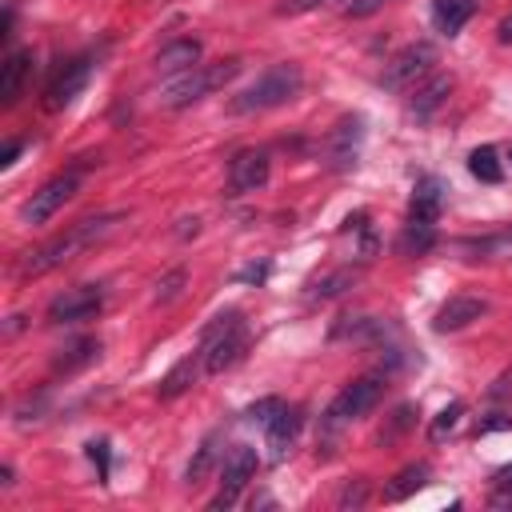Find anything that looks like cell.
Masks as SVG:
<instances>
[{"instance_id": "6da1fadb", "label": "cell", "mask_w": 512, "mask_h": 512, "mask_svg": "<svg viewBox=\"0 0 512 512\" xmlns=\"http://www.w3.org/2000/svg\"><path fill=\"white\" fill-rule=\"evenodd\" d=\"M120 220H124L120 212H100V216H84V220H76L72 228L56 232V236H52V240H44L40 248L24 252V260H20V276H24V280L48 276L52 268L68 264L72 256H80L84 248H92V244H100L108 232H116V224H120Z\"/></svg>"}, {"instance_id": "7a4b0ae2", "label": "cell", "mask_w": 512, "mask_h": 512, "mask_svg": "<svg viewBox=\"0 0 512 512\" xmlns=\"http://www.w3.org/2000/svg\"><path fill=\"white\" fill-rule=\"evenodd\" d=\"M300 88H304V68H300V64H292V60H284V64L264 68V72H260L244 92H236L228 108H232L236 116L268 112V108H280V104L296 100V96H300Z\"/></svg>"}, {"instance_id": "3957f363", "label": "cell", "mask_w": 512, "mask_h": 512, "mask_svg": "<svg viewBox=\"0 0 512 512\" xmlns=\"http://www.w3.org/2000/svg\"><path fill=\"white\" fill-rule=\"evenodd\" d=\"M384 388H388V376H384V372H364V376L348 380V384L332 396V404L324 408V416H320V432H324V436H336L344 424L368 416V412L380 404Z\"/></svg>"}, {"instance_id": "277c9868", "label": "cell", "mask_w": 512, "mask_h": 512, "mask_svg": "<svg viewBox=\"0 0 512 512\" xmlns=\"http://www.w3.org/2000/svg\"><path fill=\"white\" fill-rule=\"evenodd\" d=\"M240 68H244L240 56H228V60H220V64H196L192 72L168 80V88H164V108H188V104H196V100L220 92L224 84H232V80L240 76Z\"/></svg>"}, {"instance_id": "5b68a950", "label": "cell", "mask_w": 512, "mask_h": 512, "mask_svg": "<svg viewBox=\"0 0 512 512\" xmlns=\"http://www.w3.org/2000/svg\"><path fill=\"white\" fill-rule=\"evenodd\" d=\"M200 348H204V372H208V376L232 368V364L244 356V348H248V324H244V312H236V308L220 312V316L204 328Z\"/></svg>"}, {"instance_id": "8992f818", "label": "cell", "mask_w": 512, "mask_h": 512, "mask_svg": "<svg viewBox=\"0 0 512 512\" xmlns=\"http://www.w3.org/2000/svg\"><path fill=\"white\" fill-rule=\"evenodd\" d=\"M432 64H436V48L428 44V40H416V44H408V48H400L388 64H384V72H380V84L388 88V92H404V88H416L424 76H432Z\"/></svg>"}, {"instance_id": "52a82bcc", "label": "cell", "mask_w": 512, "mask_h": 512, "mask_svg": "<svg viewBox=\"0 0 512 512\" xmlns=\"http://www.w3.org/2000/svg\"><path fill=\"white\" fill-rule=\"evenodd\" d=\"M256 468H260L256 448H252V444H232L228 456H224V464H220V492L208 500V508H212V512H216V508H232V504L240 500L244 484L256 476Z\"/></svg>"}, {"instance_id": "ba28073f", "label": "cell", "mask_w": 512, "mask_h": 512, "mask_svg": "<svg viewBox=\"0 0 512 512\" xmlns=\"http://www.w3.org/2000/svg\"><path fill=\"white\" fill-rule=\"evenodd\" d=\"M76 188H80V168L56 172L52 180H44V184L28 196V204H24V220H28V224H44V220H52V216L76 196Z\"/></svg>"}, {"instance_id": "9c48e42d", "label": "cell", "mask_w": 512, "mask_h": 512, "mask_svg": "<svg viewBox=\"0 0 512 512\" xmlns=\"http://www.w3.org/2000/svg\"><path fill=\"white\" fill-rule=\"evenodd\" d=\"M104 284H76V288H64L60 296H52L48 304V324H76V320H88L104 308Z\"/></svg>"}, {"instance_id": "30bf717a", "label": "cell", "mask_w": 512, "mask_h": 512, "mask_svg": "<svg viewBox=\"0 0 512 512\" xmlns=\"http://www.w3.org/2000/svg\"><path fill=\"white\" fill-rule=\"evenodd\" d=\"M268 172H272V156L264 148H244L228 160V188L232 192H256L268 184Z\"/></svg>"}, {"instance_id": "8fae6325", "label": "cell", "mask_w": 512, "mask_h": 512, "mask_svg": "<svg viewBox=\"0 0 512 512\" xmlns=\"http://www.w3.org/2000/svg\"><path fill=\"white\" fill-rule=\"evenodd\" d=\"M88 76H92V56H72L68 64H60V72L52 76V84H48V108H64V104H72L80 92H84V84H88Z\"/></svg>"}, {"instance_id": "7c38bea8", "label": "cell", "mask_w": 512, "mask_h": 512, "mask_svg": "<svg viewBox=\"0 0 512 512\" xmlns=\"http://www.w3.org/2000/svg\"><path fill=\"white\" fill-rule=\"evenodd\" d=\"M360 140H364V120L360 116H344L332 136H328V168L332 172H348L360 156Z\"/></svg>"}, {"instance_id": "4fadbf2b", "label": "cell", "mask_w": 512, "mask_h": 512, "mask_svg": "<svg viewBox=\"0 0 512 512\" xmlns=\"http://www.w3.org/2000/svg\"><path fill=\"white\" fill-rule=\"evenodd\" d=\"M484 312H488V300H484V296L460 292V296H448V300L436 308L432 328H436V332H460V328H468L472 320H480Z\"/></svg>"}, {"instance_id": "5bb4252c", "label": "cell", "mask_w": 512, "mask_h": 512, "mask_svg": "<svg viewBox=\"0 0 512 512\" xmlns=\"http://www.w3.org/2000/svg\"><path fill=\"white\" fill-rule=\"evenodd\" d=\"M440 208H444V184L436 176H420L416 188H412V200H408V224L436 228Z\"/></svg>"}, {"instance_id": "9a60e30c", "label": "cell", "mask_w": 512, "mask_h": 512, "mask_svg": "<svg viewBox=\"0 0 512 512\" xmlns=\"http://www.w3.org/2000/svg\"><path fill=\"white\" fill-rule=\"evenodd\" d=\"M300 424H304V408H296V404H284V408H280V416H276V420L264 428V432H268V448H272V464L288 460V452L296 448Z\"/></svg>"}, {"instance_id": "2e32d148", "label": "cell", "mask_w": 512, "mask_h": 512, "mask_svg": "<svg viewBox=\"0 0 512 512\" xmlns=\"http://www.w3.org/2000/svg\"><path fill=\"white\" fill-rule=\"evenodd\" d=\"M200 40H192V36H184V40H172V44H164L160 52H156V60H152V68L160 72V76H184V72H192L196 64H200Z\"/></svg>"}, {"instance_id": "e0dca14e", "label": "cell", "mask_w": 512, "mask_h": 512, "mask_svg": "<svg viewBox=\"0 0 512 512\" xmlns=\"http://www.w3.org/2000/svg\"><path fill=\"white\" fill-rule=\"evenodd\" d=\"M200 368H204V348H196V352L180 356V360L160 376L156 396H160V400H176L180 392H188V388H192V380L200 376Z\"/></svg>"}, {"instance_id": "ac0fdd59", "label": "cell", "mask_w": 512, "mask_h": 512, "mask_svg": "<svg viewBox=\"0 0 512 512\" xmlns=\"http://www.w3.org/2000/svg\"><path fill=\"white\" fill-rule=\"evenodd\" d=\"M448 92H452V76H444V72H432V76H424L416 88H412V100H408V112L416 116V120H428L444 100H448Z\"/></svg>"}, {"instance_id": "d6986e66", "label": "cell", "mask_w": 512, "mask_h": 512, "mask_svg": "<svg viewBox=\"0 0 512 512\" xmlns=\"http://www.w3.org/2000/svg\"><path fill=\"white\" fill-rule=\"evenodd\" d=\"M28 72H32V52L16 48V52L4 56V64H0V104H4V108L16 104V96H20Z\"/></svg>"}, {"instance_id": "ffe728a7", "label": "cell", "mask_w": 512, "mask_h": 512, "mask_svg": "<svg viewBox=\"0 0 512 512\" xmlns=\"http://www.w3.org/2000/svg\"><path fill=\"white\" fill-rule=\"evenodd\" d=\"M432 480V468L424 464V460H416V464H404L388 484H384V500L388 504H400V500H408V496H416L424 484Z\"/></svg>"}, {"instance_id": "44dd1931", "label": "cell", "mask_w": 512, "mask_h": 512, "mask_svg": "<svg viewBox=\"0 0 512 512\" xmlns=\"http://www.w3.org/2000/svg\"><path fill=\"white\" fill-rule=\"evenodd\" d=\"M476 12V0H432V28L440 36H456Z\"/></svg>"}, {"instance_id": "7402d4cb", "label": "cell", "mask_w": 512, "mask_h": 512, "mask_svg": "<svg viewBox=\"0 0 512 512\" xmlns=\"http://www.w3.org/2000/svg\"><path fill=\"white\" fill-rule=\"evenodd\" d=\"M100 356V340L96 336H80V340H68L64 348H60V356H56V372H80V368H88L92 360Z\"/></svg>"}, {"instance_id": "603a6c76", "label": "cell", "mask_w": 512, "mask_h": 512, "mask_svg": "<svg viewBox=\"0 0 512 512\" xmlns=\"http://www.w3.org/2000/svg\"><path fill=\"white\" fill-rule=\"evenodd\" d=\"M468 172L480 180V184H500L504 180V168H500V152L492 144H480L468 152Z\"/></svg>"}, {"instance_id": "cb8c5ba5", "label": "cell", "mask_w": 512, "mask_h": 512, "mask_svg": "<svg viewBox=\"0 0 512 512\" xmlns=\"http://www.w3.org/2000/svg\"><path fill=\"white\" fill-rule=\"evenodd\" d=\"M216 444H220V436L212 432V436H204V444L196 448V456H192V464H188V472H184V484H188V488H200V484L208 480V472H212V464H216Z\"/></svg>"}, {"instance_id": "d4e9b609", "label": "cell", "mask_w": 512, "mask_h": 512, "mask_svg": "<svg viewBox=\"0 0 512 512\" xmlns=\"http://www.w3.org/2000/svg\"><path fill=\"white\" fill-rule=\"evenodd\" d=\"M460 420H464V404H460V400H448V404L436 412V420L428 424V440H432V444H444V440L460 428Z\"/></svg>"}, {"instance_id": "484cf974", "label": "cell", "mask_w": 512, "mask_h": 512, "mask_svg": "<svg viewBox=\"0 0 512 512\" xmlns=\"http://www.w3.org/2000/svg\"><path fill=\"white\" fill-rule=\"evenodd\" d=\"M352 284H356V268H336V272H328V276H320L312 284V300H332Z\"/></svg>"}, {"instance_id": "4316f807", "label": "cell", "mask_w": 512, "mask_h": 512, "mask_svg": "<svg viewBox=\"0 0 512 512\" xmlns=\"http://www.w3.org/2000/svg\"><path fill=\"white\" fill-rule=\"evenodd\" d=\"M488 508H496V512L512 508V464H508V468H500V472H492V492H488Z\"/></svg>"}, {"instance_id": "83f0119b", "label": "cell", "mask_w": 512, "mask_h": 512, "mask_svg": "<svg viewBox=\"0 0 512 512\" xmlns=\"http://www.w3.org/2000/svg\"><path fill=\"white\" fill-rule=\"evenodd\" d=\"M280 408H284V400H280V396H264V400H256V404H248V408H244V420H252V424H260V428H268V424L280 416Z\"/></svg>"}, {"instance_id": "f1b7e54d", "label": "cell", "mask_w": 512, "mask_h": 512, "mask_svg": "<svg viewBox=\"0 0 512 512\" xmlns=\"http://www.w3.org/2000/svg\"><path fill=\"white\" fill-rule=\"evenodd\" d=\"M180 288H184V268H172L168 276H160V280H156V304L176 300V296H180Z\"/></svg>"}, {"instance_id": "f546056e", "label": "cell", "mask_w": 512, "mask_h": 512, "mask_svg": "<svg viewBox=\"0 0 512 512\" xmlns=\"http://www.w3.org/2000/svg\"><path fill=\"white\" fill-rule=\"evenodd\" d=\"M412 420H416V408H412V404H400V408L392 412V428H388V432H380V444L396 440L404 428H412Z\"/></svg>"}, {"instance_id": "4dcf8cb0", "label": "cell", "mask_w": 512, "mask_h": 512, "mask_svg": "<svg viewBox=\"0 0 512 512\" xmlns=\"http://www.w3.org/2000/svg\"><path fill=\"white\" fill-rule=\"evenodd\" d=\"M368 500V480H352V484H344V492H340V508H360Z\"/></svg>"}, {"instance_id": "1f68e13d", "label": "cell", "mask_w": 512, "mask_h": 512, "mask_svg": "<svg viewBox=\"0 0 512 512\" xmlns=\"http://www.w3.org/2000/svg\"><path fill=\"white\" fill-rule=\"evenodd\" d=\"M388 0H348L344 4V16L348 20H364V16H372V12H380Z\"/></svg>"}, {"instance_id": "d6a6232c", "label": "cell", "mask_w": 512, "mask_h": 512, "mask_svg": "<svg viewBox=\"0 0 512 512\" xmlns=\"http://www.w3.org/2000/svg\"><path fill=\"white\" fill-rule=\"evenodd\" d=\"M328 0H284L276 12L280 16H304V12H312V8H324Z\"/></svg>"}, {"instance_id": "836d02e7", "label": "cell", "mask_w": 512, "mask_h": 512, "mask_svg": "<svg viewBox=\"0 0 512 512\" xmlns=\"http://www.w3.org/2000/svg\"><path fill=\"white\" fill-rule=\"evenodd\" d=\"M88 456L100 464V480H108V444H104V440H92V444H88Z\"/></svg>"}, {"instance_id": "e575fe53", "label": "cell", "mask_w": 512, "mask_h": 512, "mask_svg": "<svg viewBox=\"0 0 512 512\" xmlns=\"http://www.w3.org/2000/svg\"><path fill=\"white\" fill-rule=\"evenodd\" d=\"M264 276H268V260L264 264H248V268L236 272V280H252V284H264Z\"/></svg>"}, {"instance_id": "d590c367", "label": "cell", "mask_w": 512, "mask_h": 512, "mask_svg": "<svg viewBox=\"0 0 512 512\" xmlns=\"http://www.w3.org/2000/svg\"><path fill=\"white\" fill-rule=\"evenodd\" d=\"M508 392H512V372H500V376H496V384L488 388V396H492V400H500V396H508Z\"/></svg>"}, {"instance_id": "8d00e7d4", "label": "cell", "mask_w": 512, "mask_h": 512, "mask_svg": "<svg viewBox=\"0 0 512 512\" xmlns=\"http://www.w3.org/2000/svg\"><path fill=\"white\" fill-rule=\"evenodd\" d=\"M496 428H512V416H500V412H492V416L480 424V432H496Z\"/></svg>"}, {"instance_id": "74e56055", "label": "cell", "mask_w": 512, "mask_h": 512, "mask_svg": "<svg viewBox=\"0 0 512 512\" xmlns=\"http://www.w3.org/2000/svg\"><path fill=\"white\" fill-rule=\"evenodd\" d=\"M20 148H24L20 140H8V144H4V152H0V168H8V164L20 156Z\"/></svg>"}, {"instance_id": "f35d334b", "label": "cell", "mask_w": 512, "mask_h": 512, "mask_svg": "<svg viewBox=\"0 0 512 512\" xmlns=\"http://www.w3.org/2000/svg\"><path fill=\"white\" fill-rule=\"evenodd\" d=\"M196 232H200V220H196V216H192V220L184 216V220H180V228H176V236H196Z\"/></svg>"}, {"instance_id": "ab89813d", "label": "cell", "mask_w": 512, "mask_h": 512, "mask_svg": "<svg viewBox=\"0 0 512 512\" xmlns=\"http://www.w3.org/2000/svg\"><path fill=\"white\" fill-rule=\"evenodd\" d=\"M496 32H500V40H504V44H512V12L500 20V28H496Z\"/></svg>"}]
</instances>
